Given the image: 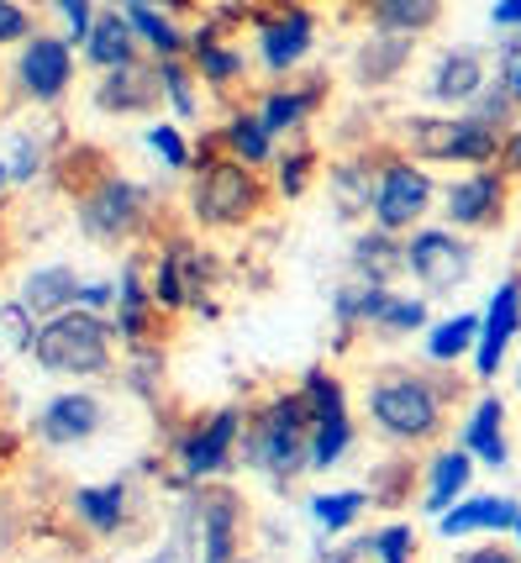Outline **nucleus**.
Wrapping results in <instances>:
<instances>
[{
	"label": "nucleus",
	"mask_w": 521,
	"mask_h": 563,
	"mask_svg": "<svg viewBox=\"0 0 521 563\" xmlns=\"http://www.w3.org/2000/svg\"><path fill=\"white\" fill-rule=\"evenodd\" d=\"M253 206H258V185H253V174L243 164H211L206 169V179H200V190H196L200 221L237 227V221L253 217Z\"/></svg>",
	"instance_id": "nucleus-2"
},
{
	"label": "nucleus",
	"mask_w": 521,
	"mask_h": 563,
	"mask_svg": "<svg viewBox=\"0 0 521 563\" xmlns=\"http://www.w3.org/2000/svg\"><path fill=\"white\" fill-rule=\"evenodd\" d=\"M411 132H417V147L426 158H469V164L496 158V126L490 122H411Z\"/></svg>",
	"instance_id": "nucleus-5"
},
{
	"label": "nucleus",
	"mask_w": 521,
	"mask_h": 563,
	"mask_svg": "<svg viewBox=\"0 0 521 563\" xmlns=\"http://www.w3.org/2000/svg\"><path fill=\"white\" fill-rule=\"evenodd\" d=\"M153 100V79L137 64H117V74L106 79V90H100V106H111V111H137V106H148Z\"/></svg>",
	"instance_id": "nucleus-18"
},
{
	"label": "nucleus",
	"mask_w": 521,
	"mask_h": 563,
	"mask_svg": "<svg viewBox=\"0 0 521 563\" xmlns=\"http://www.w3.org/2000/svg\"><path fill=\"white\" fill-rule=\"evenodd\" d=\"M500 206V179L496 174H469V179H458L453 190H447V217L458 221V227H479V221H490Z\"/></svg>",
	"instance_id": "nucleus-11"
},
{
	"label": "nucleus",
	"mask_w": 521,
	"mask_h": 563,
	"mask_svg": "<svg viewBox=\"0 0 521 563\" xmlns=\"http://www.w3.org/2000/svg\"><path fill=\"white\" fill-rule=\"evenodd\" d=\"M148 143L158 147L164 158H169L174 169H185V143H179V132H174V126H153V137H148Z\"/></svg>",
	"instance_id": "nucleus-35"
},
{
	"label": "nucleus",
	"mask_w": 521,
	"mask_h": 563,
	"mask_svg": "<svg viewBox=\"0 0 521 563\" xmlns=\"http://www.w3.org/2000/svg\"><path fill=\"white\" fill-rule=\"evenodd\" d=\"M474 332H479V321H474V317H453V321H443V327L432 332L426 353H432L437 364H447V358H458V353L474 343Z\"/></svg>",
	"instance_id": "nucleus-25"
},
{
	"label": "nucleus",
	"mask_w": 521,
	"mask_h": 563,
	"mask_svg": "<svg viewBox=\"0 0 521 563\" xmlns=\"http://www.w3.org/2000/svg\"><path fill=\"white\" fill-rule=\"evenodd\" d=\"M343 448H347V417L337 411V417H326L317 421V432H311V459L317 464H337L343 459Z\"/></svg>",
	"instance_id": "nucleus-26"
},
{
	"label": "nucleus",
	"mask_w": 521,
	"mask_h": 563,
	"mask_svg": "<svg viewBox=\"0 0 521 563\" xmlns=\"http://www.w3.org/2000/svg\"><path fill=\"white\" fill-rule=\"evenodd\" d=\"M311 511H317V521H322L326 532H337V527H347L353 516L364 511V495H358V490H347V495H322V500H317Z\"/></svg>",
	"instance_id": "nucleus-28"
},
{
	"label": "nucleus",
	"mask_w": 521,
	"mask_h": 563,
	"mask_svg": "<svg viewBox=\"0 0 521 563\" xmlns=\"http://www.w3.org/2000/svg\"><path fill=\"white\" fill-rule=\"evenodd\" d=\"M406 548H411V532H406V527H390V532L379 538V559H385V563H406Z\"/></svg>",
	"instance_id": "nucleus-36"
},
{
	"label": "nucleus",
	"mask_w": 521,
	"mask_h": 563,
	"mask_svg": "<svg viewBox=\"0 0 521 563\" xmlns=\"http://www.w3.org/2000/svg\"><path fill=\"white\" fill-rule=\"evenodd\" d=\"M517 527H521V521H517Z\"/></svg>",
	"instance_id": "nucleus-44"
},
{
	"label": "nucleus",
	"mask_w": 521,
	"mask_h": 563,
	"mask_svg": "<svg viewBox=\"0 0 521 563\" xmlns=\"http://www.w3.org/2000/svg\"><path fill=\"white\" fill-rule=\"evenodd\" d=\"M521 516L511 500H469V506H453V511L437 521L443 538H464V532H479V527H517Z\"/></svg>",
	"instance_id": "nucleus-13"
},
{
	"label": "nucleus",
	"mask_w": 521,
	"mask_h": 563,
	"mask_svg": "<svg viewBox=\"0 0 521 563\" xmlns=\"http://www.w3.org/2000/svg\"><path fill=\"white\" fill-rule=\"evenodd\" d=\"M374 16L379 26H396V32H426L443 16V0H374Z\"/></svg>",
	"instance_id": "nucleus-19"
},
{
	"label": "nucleus",
	"mask_w": 521,
	"mask_h": 563,
	"mask_svg": "<svg viewBox=\"0 0 521 563\" xmlns=\"http://www.w3.org/2000/svg\"><path fill=\"white\" fill-rule=\"evenodd\" d=\"M506 169L521 174V132H511V143H506Z\"/></svg>",
	"instance_id": "nucleus-42"
},
{
	"label": "nucleus",
	"mask_w": 521,
	"mask_h": 563,
	"mask_svg": "<svg viewBox=\"0 0 521 563\" xmlns=\"http://www.w3.org/2000/svg\"><path fill=\"white\" fill-rule=\"evenodd\" d=\"M406 264L422 274L426 285H453V279H464L469 274V247L458 243L453 232H417L411 247H406Z\"/></svg>",
	"instance_id": "nucleus-8"
},
{
	"label": "nucleus",
	"mask_w": 521,
	"mask_h": 563,
	"mask_svg": "<svg viewBox=\"0 0 521 563\" xmlns=\"http://www.w3.org/2000/svg\"><path fill=\"white\" fill-rule=\"evenodd\" d=\"M232 438H237V411H222V417L211 421V427L185 448V468H190V474H211V468H222Z\"/></svg>",
	"instance_id": "nucleus-14"
},
{
	"label": "nucleus",
	"mask_w": 521,
	"mask_h": 563,
	"mask_svg": "<svg viewBox=\"0 0 521 563\" xmlns=\"http://www.w3.org/2000/svg\"><path fill=\"white\" fill-rule=\"evenodd\" d=\"M306 43H311V16H306V11H290L285 22H274L269 32H264V58H269V69H290L300 53H306Z\"/></svg>",
	"instance_id": "nucleus-16"
},
{
	"label": "nucleus",
	"mask_w": 521,
	"mask_h": 563,
	"mask_svg": "<svg viewBox=\"0 0 521 563\" xmlns=\"http://www.w3.org/2000/svg\"><path fill=\"white\" fill-rule=\"evenodd\" d=\"M306 421H317L311 406H306V395L274 400L264 427H258V453H264V464L279 468V474H290V468L300 464V453H306Z\"/></svg>",
	"instance_id": "nucleus-4"
},
{
	"label": "nucleus",
	"mask_w": 521,
	"mask_h": 563,
	"mask_svg": "<svg viewBox=\"0 0 521 563\" xmlns=\"http://www.w3.org/2000/svg\"><path fill=\"white\" fill-rule=\"evenodd\" d=\"M374 421L396 438H426L437 427V395L422 379H390L374 390Z\"/></svg>",
	"instance_id": "nucleus-3"
},
{
	"label": "nucleus",
	"mask_w": 521,
	"mask_h": 563,
	"mask_svg": "<svg viewBox=\"0 0 521 563\" xmlns=\"http://www.w3.org/2000/svg\"><path fill=\"white\" fill-rule=\"evenodd\" d=\"M164 85H169L174 106H179V111H185V117H190V111H196V100H190V85H185V74L174 69V64H164Z\"/></svg>",
	"instance_id": "nucleus-37"
},
{
	"label": "nucleus",
	"mask_w": 521,
	"mask_h": 563,
	"mask_svg": "<svg viewBox=\"0 0 521 563\" xmlns=\"http://www.w3.org/2000/svg\"><path fill=\"white\" fill-rule=\"evenodd\" d=\"M426 200H432V179L422 169H411V164H396V169L385 174L379 196H374V217H379L385 232H400V227H411V221L422 217Z\"/></svg>",
	"instance_id": "nucleus-6"
},
{
	"label": "nucleus",
	"mask_w": 521,
	"mask_h": 563,
	"mask_svg": "<svg viewBox=\"0 0 521 563\" xmlns=\"http://www.w3.org/2000/svg\"><path fill=\"white\" fill-rule=\"evenodd\" d=\"M69 69H75V58H69V43H58V37H37V43H26L22 53V79L26 90L37 100H53L64 85H69Z\"/></svg>",
	"instance_id": "nucleus-10"
},
{
	"label": "nucleus",
	"mask_w": 521,
	"mask_h": 563,
	"mask_svg": "<svg viewBox=\"0 0 521 563\" xmlns=\"http://www.w3.org/2000/svg\"><path fill=\"white\" fill-rule=\"evenodd\" d=\"M132 26H137L143 37H153V48L164 53V58H174V53H179V32H174L169 22H158L148 5H132Z\"/></svg>",
	"instance_id": "nucleus-29"
},
{
	"label": "nucleus",
	"mask_w": 521,
	"mask_h": 563,
	"mask_svg": "<svg viewBox=\"0 0 521 563\" xmlns=\"http://www.w3.org/2000/svg\"><path fill=\"white\" fill-rule=\"evenodd\" d=\"M0 185H5V169H0Z\"/></svg>",
	"instance_id": "nucleus-43"
},
{
	"label": "nucleus",
	"mask_w": 521,
	"mask_h": 563,
	"mask_svg": "<svg viewBox=\"0 0 521 563\" xmlns=\"http://www.w3.org/2000/svg\"><path fill=\"white\" fill-rule=\"evenodd\" d=\"M58 11H64L69 26H75V43L79 37H90V5H85V0H58Z\"/></svg>",
	"instance_id": "nucleus-38"
},
{
	"label": "nucleus",
	"mask_w": 521,
	"mask_h": 563,
	"mask_svg": "<svg viewBox=\"0 0 521 563\" xmlns=\"http://www.w3.org/2000/svg\"><path fill=\"white\" fill-rule=\"evenodd\" d=\"M496 22L500 26H521V0H496Z\"/></svg>",
	"instance_id": "nucleus-40"
},
{
	"label": "nucleus",
	"mask_w": 521,
	"mask_h": 563,
	"mask_svg": "<svg viewBox=\"0 0 521 563\" xmlns=\"http://www.w3.org/2000/svg\"><path fill=\"white\" fill-rule=\"evenodd\" d=\"M469 485V453H443L432 464V485H426V506L432 511H447V500Z\"/></svg>",
	"instance_id": "nucleus-23"
},
{
	"label": "nucleus",
	"mask_w": 521,
	"mask_h": 563,
	"mask_svg": "<svg viewBox=\"0 0 521 563\" xmlns=\"http://www.w3.org/2000/svg\"><path fill=\"white\" fill-rule=\"evenodd\" d=\"M79 516L96 527V532H111L122 521V485H106V490H75Z\"/></svg>",
	"instance_id": "nucleus-24"
},
{
	"label": "nucleus",
	"mask_w": 521,
	"mask_h": 563,
	"mask_svg": "<svg viewBox=\"0 0 521 563\" xmlns=\"http://www.w3.org/2000/svg\"><path fill=\"white\" fill-rule=\"evenodd\" d=\"M226 143L237 147L248 164H258V158H269V126L253 122V117H237V122L226 126Z\"/></svg>",
	"instance_id": "nucleus-27"
},
{
	"label": "nucleus",
	"mask_w": 521,
	"mask_h": 563,
	"mask_svg": "<svg viewBox=\"0 0 521 563\" xmlns=\"http://www.w3.org/2000/svg\"><path fill=\"white\" fill-rule=\"evenodd\" d=\"M232 521H237V500L232 495H206V506H200L206 563H232Z\"/></svg>",
	"instance_id": "nucleus-15"
},
{
	"label": "nucleus",
	"mask_w": 521,
	"mask_h": 563,
	"mask_svg": "<svg viewBox=\"0 0 521 563\" xmlns=\"http://www.w3.org/2000/svg\"><path fill=\"white\" fill-rule=\"evenodd\" d=\"M196 58H200V69H206V79H232V74L243 69V58H232V53H222V48H211V43H196Z\"/></svg>",
	"instance_id": "nucleus-32"
},
{
	"label": "nucleus",
	"mask_w": 521,
	"mask_h": 563,
	"mask_svg": "<svg viewBox=\"0 0 521 563\" xmlns=\"http://www.w3.org/2000/svg\"><path fill=\"white\" fill-rule=\"evenodd\" d=\"M306 106H311V96H269L264 126H269V132H285V126H296L300 117H306Z\"/></svg>",
	"instance_id": "nucleus-30"
},
{
	"label": "nucleus",
	"mask_w": 521,
	"mask_h": 563,
	"mask_svg": "<svg viewBox=\"0 0 521 563\" xmlns=\"http://www.w3.org/2000/svg\"><path fill=\"white\" fill-rule=\"evenodd\" d=\"M500 421H506V406L500 400H485L469 421V448L490 464H506V442H500Z\"/></svg>",
	"instance_id": "nucleus-22"
},
{
	"label": "nucleus",
	"mask_w": 521,
	"mask_h": 563,
	"mask_svg": "<svg viewBox=\"0 0 521 563\" xmlns=\"http://www.w3.org/2000/svg\"><path fill=\"white\" fill-rule=\"evenodd\" d=\"M100 427V406L90 395H58L43 417V438L48 442H79Z\"/></svg>",
	"instance_id": "nucleus-12"
},
{
	"label": "nucleus",
	"mask_w": 521,
	"mask_h": 563,
	"mask_svg": "<svg viewBox=\"0 0 521 563\" xmlns=\"http://www.w3.org/2000/svg\"><path fill=\"white\" fill-rule=\"evenodd\" d=\"M479 85H485L479 58H474V53H447L437 79H432V96L437 100H474L479 96Z\"/></svg>",
	"instance_id": "nucleus-17"
},
{
	"label": "nucleus",
	"mask_w": 521,
	"mask_h": 563,
	"mask_svg": "<svg viewBox=\"0 0 521 563\" xmlns=\"http://www.w3.org/2000/svg\"><path fill=\"white\" fill-rule=\"evenodd\" d=\"M506 96L521 100V48L506 53Z\"/></svg>",
	"instance_id": "nucleus-39"
},
{
	"label": "nucleus",
	"mask_w": 521,
	"mask_h": 563,
	"mask_svg": "<svg viewBox=\"0 0 521 563\" xmlns=\"http://www.w3.org/2000/svg\"><path fill=\"white\" fill-rule=\"evenodd\" d=\"M85 227L96 232V238H126L137 221H143V190L137 185H126V179H106L96 196L85 200Z\"/></svg>",
	"instance_id": "nucleus-7"
},
{
	"label": "nucleus",
	"mask_w": 521,
	"mask_h": 563,
	"mask_svg": "<svg viewBox=\"0 0 521 563\" xmlns=\"http://www.w3.org/2000/svg\"><path fill=\"white\" fill-rule=\"evenodd\" d=\"M126 32H132V22H122V16H100V22L90 26V58L106 64V69L132 64V43H126Z\"/></svg>",
	"instance_id": "nucleus-21"
},
{
	"label": "nucleus",
	"mask_w": 521,
	"mask_h": 563,
	"mask_svg": "<svg viewBox=\"0 0 521 563\" xmlns=\"http://www.w3.org/2000/svg\"><path fill=\"white\" fill-rule=\"evenodd\" d=\"M75 295H79V285L69 269H37L26 279V306L32 311H64Z\"/></svg>",
	"instance_id": "nucleus-20"
},
{
	"label": "nucleus",
	"mask_w": 521,
	"mask_h": 563,
	"mask_svg": "<svg viewBox=\"0 0 521 563\" xmlns=\"http://www.w3.org/2000/svg\"><path fill=\"white\" fill-rule=\"evenodd\" d=\"M521 327V279H506L485 311V327H479V374H496L500 358H506V343L517 338Z\"/></svg>",
	"instance_id": "nucleus-9"
},
{
	"label": "nucleus",
	"mask_w": 521,
	"mask_h": 563,
	"mask_svg": "<svg viewBox=\"0 0 521 563\" xmlns=\"http://www.w3.org/2000/svg\"><path fill=\"white\" fill-rule=\"evenodd\" d=\"M379 321L385 327H422V300H385Z\"/></svg>",
	"instance_id": "nucleus-33"
},
{
	"label": "nucleus",
	"mask_w": 521,
	"mask_h": 563,
	"mask_svg": "<svg viewBox=\"0 0 521 563\" xmlns=\"http://www.w3.org/2000/svg\"><path fill=\"white\" fill-rule=\"evenodd\" d=\"M26 32H32L26 11H16L11 0H0V43H16V37H26Z\"/></svg>",
	"instance_id": "nucleus-34"
},
{
	"label": "nucleus",
	"mask_w": 521,
	"mask_h": 563,
	"mask_svg": "<svg viewBox=\"0 0 521 563\" xmlns=\"http://www.w3.org/2000/svg\"><path fill=\"white\" fill-rule=\"evenodd\" d=\"M306 406H311V417L326 421L343 411V390L332 385V379H322V374H311V385H306Z\"/></svg>",
	"instance_id": "nucleus-31"
},
{
	"label": "nucleus",
	"mask_w": 521,
	"mask_h": 563,
	"mask_svg": "<svg viewBox=\"0 0 521 563\" xmlns=\"http://www.w3.org/2000/svg\"><path fill=\"white\" fill-rule=\"evenodd\" d=\"M464 563H517V559H511L506 548H479V553H469Z\"/></svg>",
	"instance_id": "nucleus-41"
},
{
	"label": "nucleus",
	"mask_w": 521,
	"mask_h": 563,
	"mask_svg": "<svg viewBox=\"0 0 521 563\" xmlns=\"http://www.w3.org/2000/svg\"><path fill=\"white\" fill-rule=\"evenodd\" d=\"M106 343H111V332L100 317L64 311L37 332V364L58 368V374H96V368H106Z\"/></svg>",
	"instance_id": "nucleus-1"
}]
</instances>
